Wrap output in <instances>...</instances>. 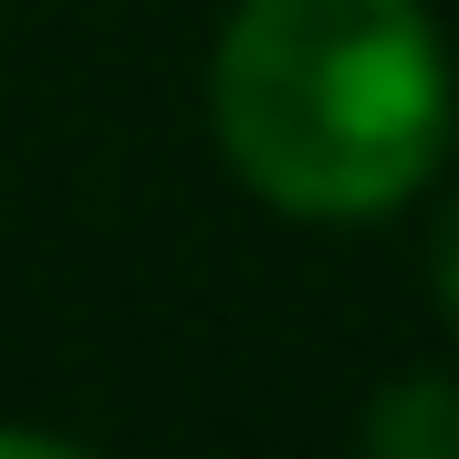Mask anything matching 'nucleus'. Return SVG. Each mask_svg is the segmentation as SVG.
<instances>
[{
    "label": "nucleus",
    "mask_w": 459,
    "mask_h": 459,
    "mask_svg": "<svg viewBox=\"0 0 459 459\" xmlns=\"http://www.w3.org/2000/svg\"><path fill=\"white\" fill-rule=\"evenodd\" d=\"M429 282H438V303H449V324H459V199L438 209V230H429Z\"/></svg>",
    "instance_id": "obj_3"
},
{
    "label": "nucleus",
    "mask_w": 459,
    "mask_h": 459,
    "mask_svg": "<svg viewBox=\"0 0 459 459\" xmlns=\"http://www.w3.org/2000/svg\"><path fill=\"white\" fill-rule=\"evenodd\" d=\"M0 459H94L74 438H42V429H0Z\"/></svg>",
    "instance_id": "obj_4"
},
{
    "label": "nucleus",
    "mask_w": 459,
    "mask_h": 459,
    "mask_svg": "<svg viewBox=\"0 0 459 459\" xmlns=\"http://www.w3.org/2000/svg\"><path fill=\"white\" fill-rule=\"evenodd\" d=\"M366 459H459V386L449 376H397L366 407Z\"/></svg>",
    "instance_id": "obj_2"
},
{
    "label": "nucleus",
    "mask_w": 459,
    "mask_h": 459,
    "mask_svg": "<svg viewBox=\"0 0 459 459\" xmlns=\"http://www.w3.org/2000/svg\"><path fill=\"white\" fill-rule=\"evenodd\" d=\"M209 126L251 199L386 220L449 157V42L429 0H240L209 63Z\"/></svg>",
    "instance_id": "obj_1"
}]
</instances>
